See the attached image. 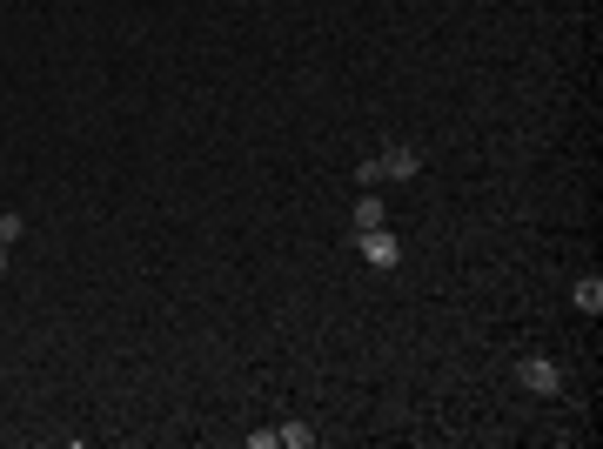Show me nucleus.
Instances as JSON below:
<instances>
[{
    "label": "nucleus",
    "mask_w": 603,
    "mask_h": 449,
    "mask_svg": "<svg viewBox=\"0 0 603 449\" xmlns=\"http://www.w3.org/2000/svg\"><path fill=\"white\" fill-rule=\"evenodd\" d=\"M27 235V215H0V242H21Z\"/></svg>",
    "instance_id": "0eeeda50"
},
{
    "label": "nucleus",
    "mask_w": 603,
    "mask_h": 449,
    "mask_svg": "<svg viewBox=\"0 0 603 449\" xmlns=\"http://www.w3.org/2000/svg\"><path fill=\"white\" fill-rule=\"evenodd\" d=\"M356 255L369 262V269H402V242L389 235V228H356Z\"/></svg>",
    "instance_id": "f257e3e1"
},
{
    "label": "nucleus",
    "mask_w": 603,
    "mask_h": 449,
    "mask_svg": "<svg viewBox=\"0 0 603 449\" xmlns=\"http://www.w3.org/2000/svg\"><path fill=\"white\" fill-rule=\"evenodd\" d=\"M570 302H577L583 315H597L603 309V282H597V275H577V282H570Z\"/></svg>",
    "instance_id": "20e7f679"
},
{
    "label": "nucleus",
    "mask_w": 603,
    "mask_h": 449,
    "mask_svg": "<svg viewBox=\"0 0 603 449\" xmlns=\"http://www.w3.org/2000/svg\"><path fill=\"white\" fill-rule=\"evenodd\" d=\"M376 168H382V181H416V168H423V155L409 148V141H389L376 155Z\"/></svg>",
    "instance_id": "7ed1b4c3"
},
{
    "label": "nucleus",
    "mask_w": 603,
    "mask_h": 449,
    "mask_svg": "<svg viewBox=\"0 0 603 449\" xmlns=\"http://www.w3.org/2000/svg\"><path fill=\"white\" fill-rule=\"evenodd\" d=\"M275 436H282V443H289V449H309V443H315V429H309V423H282V429H275Z\"/></svg>",
    "instance_id": "423d86ee"
},
{
    "label": "nucleus",
    "mask_w": 603,
    "mask_h": 449,
    "mask_svg": "<svg viewBox=\"0 0 603 449\" xmlns=\"http://www.w3.org/2000/svg\"><path fill=\"white\" fill-rule=\"evenodd\" d=\"M516 382H523L530 396H563V376H557V362H543V356L516 362Z\"/></svg>",
    "instance_id": "f03ea898"
},
{
    "label": "nucleus",
    "mask_w": 603,
    "mask_h": 449,
    "mask_svg": "<svg viewBox=\"0 0 603 449\" xmlns=\"http://www.w3.org/2000/svg\"><path fill=\"white\" fill-rule=\"evenodd\" d=\"M0 275H7V242H0Z\"/></svg>",
    "instance_id": "6e6552de"
},
{
    "label": "nucleus",
    "mask_w": 603,
    "mask_h": 449,
    "mask_svg": "<svg viewBox=\"0 0 603 449\" xmlns=\"http://www.w3.org/2000/svg\"><path fill=\"white\" fill-rule=\"evenodd\" d=\"M349 228H382V202H376V188H362V202L349 208Z\"/></svg>",
    "instance_id": "39448f33"
}]
</instances>
